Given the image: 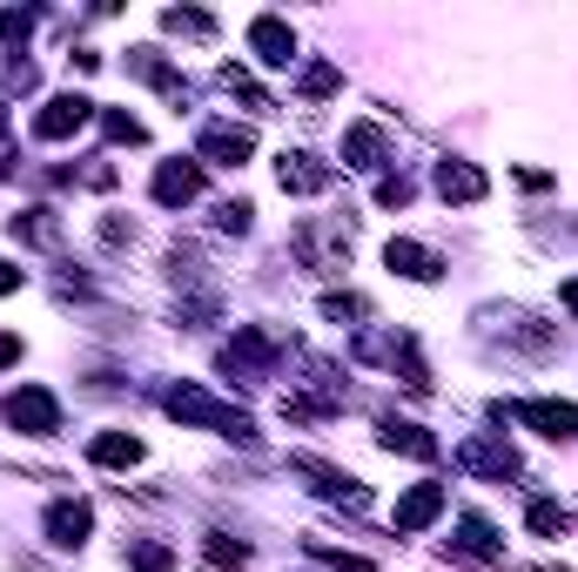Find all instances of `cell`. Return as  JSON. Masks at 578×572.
<instances>
[{
    "label": "cell",
    "mask_w": 578,
    "mask_h": 572,
    "mask_svg": "<svg viewBox=\"0 0 578 572\" xmlns=\"http://www.w3.org/2000/svg\"><path fill=\"white\" fill-rule=\"evenodd\" d=\"M498 418H518V425H532L538 438H571L578 431V404H565V397H525V404H512V412H505V404H498Z\"/></svg>",
    "instance_id": "obj_3"
},
{
    "label": "cell",
    "mask_w": 578,
    "mask_h": 572,
    "mask_svg": "<svg viewBox=\"0 0 578 572\" xmlns=\"http://www.w3.org/2000/svg\"><path fill=\"white\" fill-rule=\"evenodd\" d=\"M377 202H383V209H403V202H410V183H403V176H383V183H377Z\"/></svg>",
    "instance_id": "obj_32"
},
{
    "label": "cell",
    "mask_w": 578,
    "mask_h": 572,
    "mask_svg": "<svg viewBox=\"0 0 578 572\" xmlns=\"http://www.w3.org/2000/svg\"><path fill=\"white\" fill-rule=\"evenodd\" d=\"M558 303H565V310H571V316H578V277H571V283H565V290H558Z\"/></svg>",
    "instance_id": "obj_35"
},
{
    "label": "cell",
    "mask_w": 578,
    "mask_h": 572,
    "mask_svg": "<svg viewBox=\"0 0 578 572\" xmlns=\"http://www.w3.org/2000/svg\"><path fill=\"white\" fill-rule=\"evenodd\" d=\"M323 316H329V323H357V316H370V303L350 297V290H329V297H323Z\"/></svg>",
    "instance_id": "obj_24"
},
{
    "label": "cell",
    "mask_w": 578,
    "mask_h": 572,
    "mask_svg": "<svg viewBox=\"0 0 578 572\" xmlns=\"http://www.w3.org/2000/svg\"><path fill=\"white\" fill-rule=\"evenodd\" d=\"M8 290H21V270H14L8 257H0V297H8Z\"/></svg>",
    "instance_id": "obj_34"
},
{
    "label": "cell",
    "mask_w": 578,
    "mask_h": 572,
    "mask_svg": "<svg viewBox=\"0 0 578 572\" xmlns=\"http://www.w3.org/2000/svg\"><path fill=\"white\" fill-rule=\"evenodd\" d=\"M290 471H296V478H316V492H323V499H344L350 512H364V506H370V492H364V485H357L350 471L323 465V458H309V451H303V458H290Z\"/></svg>",
    "instance_id": "obj_5"
},
{
    "label": "cell",
    "mask_w": 578,
    "mask_h": 572,
    "mask_svg": "<svg viewBox=\"0 0 578 572\" xmlns=\"http://www.w3.org/2000/svg\"><path fill=\"white\" fill-rule=\"evenodd\" d=\"M458 552H464V559H498V532H491V519L464 512V526H458Z\"/></svg>",
    "instance_id": "obj_19"
},
{
    "label": "cell",
    "mask_w": 578,
    "mask_h": 572,
    "mask_svg": "<svg viewBox=\"0 0 578 572\" xmlns=\"http://www.w3.org/2000/svg\"><path fill=\"white\" fill-rule=\"evenodd\" d=\"M95 532V512L81 506V499H61V506H48V539L61 545V552H74L81 539Z\"/></svg>",
    "instance_id": "obj_11"
},
{
    "label": "cell",
    "mask_w": 578,
    "mask_h": 572,
    "mask_svg": "<svg viewBox=\"0 0 578 572\" xmlns=\"http://www.w3.org/2000/svg\"><path fill=\"white\" fill-rule=\"evenodd\" d=\"M161 412L182 418V425H209V431H222V438H235V445H250V438H256V425L242 418L235 404L209 397L202 384H169V391H161Z\"/></svg>",
    "instance_id": "obj_1"
},
{
    "label": "cell",
    "mask_w": 578,
    "mask_h": 572,
    "mask_svg": "<svg viewBox=\"0 0 578 572\" xmlns=\"http://www.w3.org/2000/svg\"><path fill=\"white\" fill-rule=\"evenodd\" d=\"M202 559H209V565H222V572H229V565H250V545H235V539H229V532H209V545H202Z\"/></svg>",
    "instance_id": "obj_23"
},
{
    "label": "cell",
    "mask_w": 578,
    "mask_h": 572,
    "mask_svg": "<svg viewBox=\"0 0 578 572\" xmlns=\"http://www.w3.org/2000/svg\"><path fill=\"white\" fill-rule=\"evenodd\" d=\"M0 418H8L14 431H28V438H54V431H61V404H54V391L21 384V391L0 397Z\"/></svg>",
    "instance_id": "obj_2"
},
{
    "label": "cell",
    "mask_w": 578,
    "mask_h": 572,
    "mask_svg": "<svg viewBox=\"0 0 578 572\" xmlns=\"http://www.w3.org/2000/svg\"><path fill=\"white\" fill-rule=\"evenodd\" d=\"M250 48H256L263 67H290V61H296V34H290V21H276V14L250 21Z\"/></svg>",
    "instance_id": "obj_9"
},
{
    "label": "cell",
    "mask_w": 578,
    "mask_h": 572,
    "mask_svg": "<svg viewBox=\"0 0 578 572\" xmlns=\"http://www.w3.org/2000/svg\"><path fill=\"white\" fill-rule=\"evenodd\" d=\"M88 458L108 465V471H128V465H141V438H135V431H102V438L88 445Z\"/></svg>",
    "instance_id": "obj_17"
},
{
    "label": "cell",
    "mask_w": 578,
    "mask_h": 572,
    "mask_svg": "<svg viewBox=\"0 0 578 572\" xmlns=\"http://www.w3.org/2000/svg\"><path fill=\"white\" fill-rule=\"evenodd\" d=\"M337 89H344V67H329V61H309V67H303V95H309V102L337 95Z\"/></svg>",
    "instance_id": "obj_21"
},
{
    "label": "cell",
    "mask_w": 578,
    "mask_h": 572,
    "mask_svg": "<svg viewBox=\"0 0 578 572\" xmlns=\"http://www.w3.org/2000/svg\"><path fill=\"white\" fill-rule=\"evenodd\" d=\"M0 128H8V108H0Z\"/></svg>",
    "instance_id": "obj_36"
},
{
    "label": "cell",
    "mask_w": 578,
    "mask_h": 572,
    "mask_svg": "<svg viewBox=\"0 0 578 572\" xmlns=\"http://www.w3.org/2000/svg\"><path fill=\"white\" fill-rule=\"evenodd\" d=\"M276 183H283V196H323L329 183H337V169L316 162V155H283L276 162Z\"/></svg>",
    "instance_id": "obj_7"
},
{
    "label": "cell",
    "mask_w": 578,
    "mask_h": 572,
    "mask_svg": "<svg viewBox=\"0 0 578 572\" xmlns=\"http://www.w3.org/2000/svg\"><path fill=\"white\" fill-rule=\"evenodd\" d=\"M491 183H484V169H471V162H438V196L444 202H477Z\"/></svg>",
    "instance_id": "obj_15"
},
{
    "label": "cell",
    "mask_w": 578,
    "mask_h": 572,
    "mask_svg": "<svg viewBox=\"0 0 578 572\" xmlns=\"http://www.w3.org/2000/svg\"><path fill=\"white\" fill-rule=\"evenodd\" d=\"M276 357H283V344L270 337V331H235V344L222 351V371H235V377H270L276 371Z\"/></svg>",
    "instance_id": "obj_4"
},
{
    "label": "cell",
    "mask_w": 578,
    "mask_h": 572,
    "mask_svg": "<svg viewBox=\"0 0 578 572\" xmlns=\"http://www.w3.org/2000/svg\"><path fill=\"white\" fill-rule=\"evenodd\" d=\"M525 526L538 532V539H558L571 519H565V506H551V499H532V512H525Z\"/></svg>",
    "instance_id": "obj_22"
},
{
    "label": "cell",
    "mask_w": 578,
    "mask_h": 572,
    "mask_svg": "<svg viewBox=\"0 0 578 572\" xmlns=\"http://www.w3.org/2000/svg\"><path fill=\"white\" fill-rule=\"evenodd\" d=\"M14 236H28V242H54L61 229H54V209H28V216H14Z\"/></svg>",
    "instance_id": "obj_25"
},
{
    "label": "cell",
    "mask_w": 578,
    "mask_h": 572,
    "mask_svg": "<svg viewBox=\"0 0 578 572\" xmlns=\"http://www.w3.org/2000/svg\"><path fill=\"white\" fill-rule=\"evenodd\" d=\"M28 28H34L28 8H8V14H0V41H28Z\"/></svg>",
    "instance_id": "obj_31"
},
{
    "label": "cell",
    "mask_w": 578,
    "mask_h": 572,
    "mask_svg": "<svg viewBox=\"0 0 578 572\" xmlns=\"http://www.w3.org/2000/svg\"><path fill=\"white\" fill-rule=\"evenodd\" d=\"M102 135H108V142H128V148H135V142H141L148 128H141L135 115H122V108H108V115H102Z\"/></svg>",
    "instance_id": "obj_27"
},
{
    "label": "cell",
    "mask_w": 578,
    "mask_h": 572,
    "mask_svg": "<svg viewBox=\"0 0 578 572\" xmlns=\"http://www.w3.org/2000/svg\"><path fill=\"white\" fill-rule=\"evenodd\" d=\"M438 512H444V485H410L397 499V532H424Z\"/></svg>",
    "instance_id": "obj_12"
},
{
    "label": "cell",
    "mask_w": 578,
    "mask_h": 572,
    "mask_svg": "<svg viewBox=\"0 0 578 572\" xmlns=\"http://www.w3.org/2000/svg\"><path fill=\"white\" fill-rule=\"evenodd\" d=\"M250 148H256V135H250V128H229V122L202 128V155H209V162H222V169H235V162H250Z\"/></svg>",
    "instance_id": "obj_14"
},
{
    "label": "cell",
    "mask_w": 578,
    "mask_h": 572,
    "mask_svg": "<svg viewBox=\"0 0 578 572\" xmlns=\"http://www.w3.org/2000/svg\"><path fill=\"white\" fill-rule=\"evenodd\" d=\"M202 196V162H161L155 169V202L161 209H182Z\"/></svg>",
    "instance_id": "obj_8"
},
{
    "label": "cell",
    "mask_w": 578,
    "mask_h": 572,
    "mask_svg": "<svg viewBox=\"0 0 578 572\" xmlns=\"http://www.w3.org/2000/svg\"><path fill=\"white\" fill-rule=\"evenodd\" d=\"M344 162H350V169H377V162H383V128L377 122H357L344 135Z\"/></svg>",
    "instance_id": "obj_18"
},
{
    "label": "cell",
    "mask_w": 578,
    "mask_h": 572,
    "mask_svg": "<svg viewBox=\"0 0 578 572\" xmlns=\"http://www.w3.org/2000/svg\"><path fill=\"white\" fill-rule=\"evenodd\" d=\"M8 364H21V337H8V331H0V371H8Z\"/></svg>",
    "instance_id": "obj_33"
},
{
    "label": "cell",
    "mask_w": 578,
    "mask_h": 572,
    "mask_svg": "<svg viewBox=\"0 0 578 572\" xmlns=\"http://www.w3.org/2000/svg\"><path fill=\"white\" fill-rule=\"evenodd\" d=\"M383 263L403 270L410 283H438V270H444V263L424 250V242H410V236H390V242H383Z\"/></svg>",
    "instance_id": "obj_10"
},
{
    "label": "cell",
    "mask_w": 578,
    "mask_h": 572,
    "mask_svg": "<svg viewBox=\"0 0 578 572\" xmlns=\"http://www.w3.org/2000/svg\"><path fill=\"white\" fill-rule=\"evenodd\" d=\"M309 552H316L329 572H364V559H357V552H337V545H323V539H309Z\"/></svg>",
    "instance_id": "obj_29"
},
{
    "label": "cell",
    "mask_w": 578,
    "mask_h": 572,
    "mask_svg": "<svg viewBox=\"0 0 578 572\" xmlns=\"http://www.w3.org/2000/svg\"><path fill=\"white\" fill-rule=\"evenodd\" d=\"M250 216H256L250 202H222V209H216V222H222L229 236H242V229H250Z\"/></svg>",
    "instance_id": "obj_30"
},
{
    "label": "cell",
    "mask_w": 578,
    "mask_h": 572,
    "mask_svg": "<svg viewBox=\"0 0 578 572\" xmlns=\"http://www.w3.org/2000/svg\"><path fill=\"white\" fill-rule=\"evenodd\" d=\"M88 122H95V102H88V95H54V102L34 115V135H41V142H67V135H81Z\"/></svg>",
    "instance_id": "obj_6"
},
{
    "label": "cell",
    "mask_w": 578,
    "mask_h": 572,
    "mask_svg": "<svg viewBox=\"0 0 578 572\" xmlns=\"http://www.w3.org/2000/svg\"><path fill=\"white\" fill-rule=\"evenodd\" d=\"M161 28L189 34V41H209V34H216V14H202V8H169V14H161Z\"/></svg>",
    "instance_id": "obj_20"
},
{
    "label": "cell",
    "mask_w": 578,
    "mask_h": 572,
    "mask_svg": "<svg viewBox=\"0 0 578 572\" xmlns=\"http://www.w3.org/2000/svg\"><path fill=\"white\" fill-rule=\"evenodd\" d=\"M377 445H383V451H403V458H424V465L438 458V438H431L424 425H403V418H383V425H377Z\"/></svg>",
    "instance_id": "obj_13"
},
{
    "label": "cell",
    "mask_w": 578,
    "mask_h": 572,
    "mask_svg": "<svg viewBox=\"0 0 578 572\" xmlns=\"http://www.w3.org/2000/svg\"><path fill=\"white\" fill-rule=\"evenodd\" d=\"M458 465H471V471H484V478H518V458H512L505 445H491V438H471V445L458 451Z\"/></svg>",
    "instance_id": "obj_16"
},
{
    "label": "cell",
    "mask_w": 578,
    "mask_h": 572,
    "mask_svg": "<svg viewBox=\"0 0 578 572\" xmlns=\"http://www.w3.org/2000/svg\"><path fill=\"white\" fill-rule=\"evenodd\" d=\"M222 89H229V95H242L250 108H270V95H263L256 81H250V67H222Z\"/></svg>",
    "instance_id": "obj_26"
},
{
    "label": "cell",
    "mask_w": 578,
    "mask_h": 572,
    "mask_svg": "<svg viewBox=\"0 0 578 572\" xmlns=\"http://www.w3.org/2000/svg\"><path fill=\"white\" fill-rule=\"evenodd\" d=\"M128 559H135V572H176V552H169V545H155V539H148V545H135Z\"/></svg>",
    "instance_id": "obj_28"
}]
</instances>
